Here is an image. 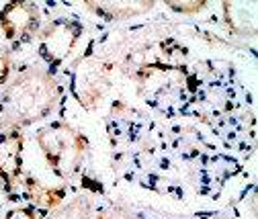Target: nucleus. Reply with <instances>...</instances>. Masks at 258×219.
Listing matches in <instances>:
<instances>
[{
    "label": "nucleus",
    "mask_w": 258,
    "mask_h": 219,
    "mask_svg": "<svg viewBox=\"0 0 258 219\" xmlns=\"http://www.w3.org/2000/svg\"><path fill=\"white\" fill-rule=\"evenodd\" d=\"M45 219H92V197L84 193L76 195L55 207Z\"/></svg>",
    "instance_id": "obj_8"
},
{
    "label": "nucleus",
    "mask_w": 258,
    "mask_h": 219,
    "mask_svg": "<svg viewBox=\"0 0 258 219\" xmlns=\"http://www.w3.org/2000/svg\"><path fill=\"white\" fill-rule=\"evenodd\" d=\"M3 219H39L35 207H15L5 213Z\"/></svg>",
    "instance_id": "obj_10"
},
{
    "label": "nucleus",
    "mask_w": 258,
    "mask_h": 219,
    "mask_svg": "<svg viewBox=\"0 0 258 219\" xmlns=\"http://www.w3.org/2000/svg\"><path fill=\"white\" fill-rule=\"evenodd\" d=\"M170 7H172L174 11H180V13H192V11H201V9H203V3H201V5H199V3H197V5H172V3H170Z\"/></svg>",
    "instance_id": "obj_12"
},
{
    "label": "nucleus",
    "mask_w": 258,
    "mask_h": 219,
    "mask_svg": "<svg viewBox=\"0 0 258 219\" xmlns=\"http://www.w3.org/2000/svg\"><path fill=\"white\" fill-rule=\"evenodd\" d=\"M82 35V25L74 19L57 17L37 33V51L45 64L55 70L66 61Z\"/></svg>",
    "instance_id": "obj_3"
},
{
    "label": "nucleus",
    "mask_w": 258,
    "mask_h": 219,
    "mask_svg": "<svg viewBox=\"0 0 258 219\" xmlns=\"http://www.w3.org/2000/svg\"><path fill=\"white\" fill-rule=\"evenodd\" d=\"M94 219H142V217L136 215L134 211H129L123 205H111L107 209H101Z\"/></svg>",
    "instance_id": "obj_9"
},
{
    "label": "nucleus",
    "mask_w": 258,
    "mask_h": 219,
    "mask_svg": "<svg viewBox=\"0 0 258 219\" xmlns=\"http://www.w3.org/2000/svg\"><path fill=\"white\" fill-rule=\"evenodd\" d=\"M5 217V213H3V209H0V219H3Z\"/></svg>",
    "instance_id": "obj_13"
},
{
    "label": "nucleus",
    "mask_w": 258,
    "mask_h": 219,
    "mask_svg": "<svg viewBox=\"0 0 258 219\" xmlns=\"http://www.w3.org/2000/svg\"><path fill=\"white\" fill-rule=\"evenodd\" d=\"M27 199L33 201L37 209H47L53 211L59 207L66 199V191L63 189H53V186H45L41 182H35L33 178L27 180Z\"/></svg>",
    "instance_id": "obj_7"
},
{
    "label": "nucleus",
    "mask_w": 258,
    "mask_h": 219,
    "mask_svg": "<svg viewBox=\"0 0 258 219\" xmlns=\"http://www.w3.org/2000/svg\"><path fill=\"white\" fill-rule=\"evenodd\" d=\"M59 103V86L51 72L25 68L0 88V127L23 129L47 119Z\"/></svg>",
    "instance_id": "obj_1"
},
{
    "label": "nucleus",
    "mask_w": 258,
    "mask_h": 219,
    "mask_svg": "<svg viewBox=\"0 0 258 219\" xmlns=\"http://www.w3.org/2000/svg\"><path fill=\"white\" fill-rule=\"evenodd\" d=\"M11 68H13V64H11V55H9V51L0 47V86H5V84L9 82Z\"/></svg>",
    "instance_id": "obj_11"
},
{
    "label": "nucleus",
    "mask_w": 258,
    "mask_h": 219,
    "mask_svg": "<svg viewBox=\"0 0 258 219\" xmlns=\"http://www.w3.org/2000/svg\"><path fill=\"white\" fill-rule=\"evenodd\" d=\"M41 25V9L35 3L13 0L0 9V31L7 41L25 43L37 37Z\"/></svg>",
    "instance_id": "obj_4"
},
{
    "label": "nucleus",
    "mask_w": 258,
    "mask_h": 219,
    "mask_svg": "<svg viewBox=\"0 0 258 219\" xmlns=\"http://www.w3.org/2000/svg\"><path fill=\"white\" fill-rule=\"evenodd\" d=\"M35 139L47 166L57 178L70 180L82 168L88 154V139L70 123H47L37 129Z\"/></svg>",
    "instance_id": "obj_2"
},
{
    "label": "nucleus",
    "mask_w": 258,
    "mask_h": 219,
    "mask_svg": "<svg viewBox=\"0 0 258 219\" xmlns=\"http://www.w3.org/2000/svg\"><path fill=\"white\" fill-rule=\"evenodd\" d=\"M84 7L101 19L105 17L107 21H119V19L138 17L144 11L152 9L154 5L152 3H86Z\"/></svg>",
    "instance_id": "obj_6"
},
{
    "label": "nucleus",
    "mask_w": 258,
    "mask_h": 219,
    "mask_svg": "<svg viewBox=\"0 0 258 219\" xmlns=\"http://www.w3.org/2000/svg\"><path fill=\"white\" fill-rule=\"evenodd\" d=\"M25 135L21 129H7L0 133V182L5 189L17 186L23 174Z\"/></svg>",
    "instance_id": "obj_5"
}]
</instances>
